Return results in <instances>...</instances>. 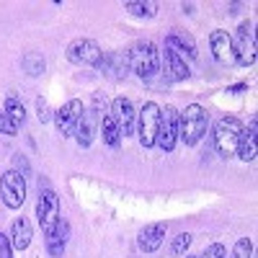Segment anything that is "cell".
Returning <instances> with one entry per match:
<instances>
[{"label":"cell","mask_w":258,"mask_h":258,"mask_svg":"<svg viewBox=\"0 0 258 258\" xmlns=\"http://www.w3.org/2000/svg\"><path fill=\"white\" fill-rule=\"evenodd\" d=\"M0 197L8 209H18L26 202V178L18 173V170H6L3 178H0Z\"/></svg>","instance_id":"8992f818"},{"label":"cell","mask_w":258,"mask_h":258,"mask_svg":"<svg viewBox=\"0 0 258 258\" xmlns=\"http://www.w3.org/2000/svg\"><path fill=\"white\" fill-rule=\"evenodd\" d=\"M21 64H24V70H26L29 75H41V73H44V57H41V54H36V52H29V54H24Z\"/></svg>","instance_id":"603a6c76"},{"label":"cell","mask_w":258,"mask_h":258,"mask_svg":"<svg viewBox=\"0 0 258 258\" xmlns=\"http://www.w3.org/2000/svg\"><path fill=\"white\" fill-rule=\"evenodd\" d=\"M98 124H101V121L96 119V114H93L91 109L80 114V119H78V124H75V140H78L80 147H91Z\"/></svg>","instance_id":"4fadbf2b"},{"label":"cell","mask_w":258,"mask_h":258,"mask_svg":"<svg viewBox=\"0 0 258 258\" xmlns=\"http://www.w3.org/2000/svg\"><path fill=\"white\" fill-rule=\"evenodd\" d=\"M165 75H168V80H173V83L188 78V68H186L183 57L176 54L170 47H165Z\"/></svg>","instance_id":"d6986e66"},{"label":"cell","mask_w":258,"mask_h":258,"mask_svg":"<svg viewBox=\"0 0 258 258\" xmlns=\"http://www.w3.org/2000/svg\"><path fill=\"white\" fill-rule=\"evenodd\" d=\"M126 59H129V70L142 80H150L160 73V52L153 41H147V39L135 41L126 52Z\"/></svg>","instance_id":"6da1fadb"},{"label":"cell","mask_w":258,"mask_h":258,"mask_svg":"<svg viewBox=\"0 0 258 258\" xmlns=\"http://www.w3.org/2000/svg\"><path fill=\"white\" fill-rule=\"evenodd\" d=\"M235 47V62L243 64V68H250L255 62V36H253V24L250 21H243L238 26V34L232 39Z\"/></svg>","instance_id":"ba28073f"},{"label":"cell","mask_w":258,"mask_h":258,"mask_svg":"<svg viewBox=\"0 0 258 258\" xmlns=\"http://www.w3.org/2000/svg\"><path fill=\"white\" fill-rule=\"evenodd\" d=\"M68 59L73 64H80V68H98L101 59H103V49L96 44L93 39H75L68 44L64 49Z\"/></svg>","instance_id":"5b68a950"},{"label":"cell","mask_w":258,"mask_h":258,"mask_svg":"<svg viewBox=\"0 0 258 258\" xmlns=\"http://www.w3.org/2000/svg\"><path fill=\"white\" fill-rule=\"evenodd\" d=\"M36 217L39 225L44 230V235H49L59 220V197L52 186H39V202H36Z\"/></svg>","instance_id":"277c9868"},{"label":"cell","mask_w":258,"mask_h":258,"mask_svg":"<svg viewBox=\"0 0 258 258\" xmlns=\"http://www.w3.org/2000/svg\"><path fill=\"white\" fill-rule=\"evenodd\" d=\"M209 44L214 52V59L222 64H232L235 62V47H232V36L227 31H212Z\"/></svg>","instance_id":"7c38bea8"},{"label":"cell","mask_w":258,"mask_h":258,"mask_svg":"<svg viewBox=\"0 0 258 258\" xmlns=\"http://www.w3.org/2000/svg\"><path fill=\"white\" fill-rule=\"evenodd\" d=\"M176 142H178V111L173 106H165V111L160 109V126H158L155 145L165 150V153H170L176 147Z\"/></svg>","instance_id":"9c48e42d"},{"label":"cell","mask_w":258,"mask_h":258,"mask_svg":"<svg viewBox=\"0 0 258 258\" xmlns=\"http://www.w3.org/2000/svg\"><path fill=\"white\" fill-rule=\"evenodd\" d=\"M188 245H191V235L188 232H181L178 238L173 240V245H170V253H173V255H183L188 250Z\"/></svg>","instance_id":"d4e9b609"},{"label":"cell","mask_w":258,"mask_h":258,"mask_svg":"<svg viewBox=\"0 0 258 258\" xmlns=\"http://www.w3.org/2000/svg\"><path fill=\"white\" fill-rule=\"evenodd\" d=\"M140 145L142 147H155L158 140V126H160V106L155 101H147L140 111Z\"/></svg>","instance_id":"52a82bcc"},{"label":"cell","mask_w":258,"mask_h":258,"mask_svg":"<svg viewBox=\"0 0 258 258\" xmlns=\"http://www.w3.org/2000/svg\"><path fill=\"white\" fill-rule=\"evenodd\" d=\"M101 137H103V142L109 145V147H119L121 145V132H119V126H116V121L111 119V114H106L103 119H101Z\"/></svg>","instance_id":"44dd1931"},{"label":"cell","mask_w":258,"mask_h":258,"mask_svg":"<svg viewBox=\"0 0 258 258\" xmlns=\"http://www.w3.org/2000/svg\"><path fill=\"white\" fill-rule=\"evenodd\" d=\"M83 111H85V109H83V101H78V98L68 101L62 109H57V111H54L57 132H59L62 137H70V135L75 132V124H78V119H80Z\"/></svg>","instance_id":"8fae6325"},{"label":"cell","mask_w":258,"mask_h":258,"mask_svg":"<svg viewBox=\"0 0 258 258\" xmlns=\"http://www.w3.org/2000/svg\"><path fill=\"white\" fill-rule=\"evenodd\" d=\"M36 111H39V119H41V121H49V119H52L49 103H47L44 98H39V101H36Z\"/></svg>","instance_id":"4dcf8cb0"},{"label":"cell","mask_w":258,"mask_h":258,"mask_svg":"<svg viewBox=\"0 0 258 258\" xmlns=\"http://www.w3.org/2000/svg\"><path fill=\"white\" fill-rule=\"evenodd\" d=\"M225 255H227L225 245H222V243H214V245H209V248H207L199 258H225Z\"/></svg>","instance_id":"83f0119b"},{"label":"cell","mask_w":258,"mask_h":258,"mask_svg":"<svg viewBox=\"0 0 258 258\" xmlns=\"http://www.w3.org/2000/svg\"><path fill=\"white\" fill-rule=\"evenodd\" d=\"M3 111H6L13 121H18V124L26 119V109H24V103H21L16 96H8V98H6V109H3Z\"/></svg>","instance_id":"cb8c5ba5"},{"label":"cell","mask_w":258,"mask_h":258,"mask_svg":"<svg viewBox=\"0 0 258 258\" xmlns=\"http://www.w3.org/2000/svg\"><path fill=\"white\" fill-rule=\"evenodd\" d=\"M109 114H111V119L116 121L121 137H132V135H135L137 111H135V103L129 101V98H124V96L114 98V101H111V111H109Z\"/></svg>","instance_id":"30bf717a"},{"label":"cell","mask_w":258,"mask_h":258,"mask_svg":"<svg viewBox=\"0 0 258 258\" xmlns=\"http://www.w3.org/2000/svg\"><path fill=\"white\" fill-rule=\"evenodd\" d=\"M0 135H18V121H13L6 111H0Z\"/></svg>","instance_id":"4316f807"},{"label":"cell","mask_w":258,"mask_h":258,"mask_svg":"<svg viewBox=\"0 0 258 258\" xmlns=\"http://www.w3.org/2000/svg\"><path fill=\"white\" fill-rule=\"evenodd\" d=\"M243 135V121L235 116H225L214 126V147H217L220 158H232L235 150H238V140Z\"/></svg>","instance_id":"3957f363"},{"label":"cell","mask_w":258,"mask_h":258,"mask_svg":"<svg viewBox=\"0 0 258 258\" xmlns=\"http://www.w3.org/2000/svg\"><path fill=\"white\" fill-rule=\"evenodd\" d=\"M165 47H170L176 54H186V57H191V59L199 54V52H197V41H194V36L186 34V31H173V34H168Z\"/></svg>","instance_id":"e0dca14e"},{"label":"cell","mask_w":258,"mask_h":258,"mask_svg":"<svg viewBox=\"0 0 258 258\" xmlns=\"http://www.w3.org/2000/svg\"><path fill=\"white\" fill-rule=\"evenodd\" d=\"M250 253H253V243H250V238H240L238 243H235L232 258H250Z\"/></svg>","instance_id":"484cf974"},{"label":"cell","mask_w":258,"mask_h":258,"mask_svg":"<svg viewBox=\"0 0 258 258\" xmlns=\"http://www.w3.org/2000/svg\"><path fill=\"white\" fill-rule=\"evenodd\" d=\"M13 170H18V173L26 178V176L31 173V168H29V160H26L24 155H13Z\"/></svg>","instance_id":"f1b7e54d"},{"label":"cell","mask_w":258,"mask_h":258,"mask_svg":"<svg viewBox=\"0 0 258 258\" xmlns=\"http://www.w3.org/2000/svg\"><path fill=\"white\" fill-rule=\"evenodd\" d=\"M163 240H165V225H163V222H153V225L142 227L140 238H137V243H140V248H142L145 253L158 250V248L163 245Z\"/></svg>","instance_id":"9a60e30c"},{"label":"cell","mask_w":258,"mask_h":258,"mask_svg":"<svg viewBox=\"0 0 258 258\" xmlns=\"http://www.w3.org/2000/svg\"><path fill=\"white\" fill-rule=\"evenodd\" d=\"M68 238H70V225H68V220H57V225H54V230L47 235V250H49V255H62L64 253V245H68Z\"/></svg>","instance_id":"2e32d148"},{"label":"cell","mask_w":258,"mask_h":258,"mask_svg":"<svg viewBox=\"0 0 258 258\" xmlns=\"http://www.w3.org/2000/svg\"><path fill=\"white\" fill-rule=\"evenodd\" d=\"M207 124H209V114L199 103L186 106V111L178 114V137H181V142L186 147H194L207 135Z\"/></svg>","instance_id":"7a4b0ae2"},{"label":"cell","mask_w":258,"mask_h":258,"mask_svg":"<svg viewBox=\"0 0 258 258\" xmlns=\"http://www.w3.org/2000/svg\"><path fill=\"white\" fill-rule=\"evenodd\" d=\"M186 258H199V255H186Z\"/></svg>","instance_id":"1f68e13d"},{"label":"cell","mask_w":258,"mask_h":258,"mask_svg":"<svg viewBox=\"0 0 258 258\" xmlns=\"http://www.w3.org/2000/svg\"><path fill=\"white\" fill-rule=\"evenodd\" d=\"M98 70H103V75H109V78H124L129 70L126 52H103Z\"/></svg>","instance_id":"5bb4252c"},{"label":"cell","mask_w":258,"mask_h":258,"mask_svg":"<svg viewBox=\"0 0 258 258\" xmlns=\"http://www.w3.org/2000/svg\"><path fill=\"white\" fill-rule=\"evenodd\" d=\"M124 11L137 16V18H153L158 13V6L155 3H142V0H129V3H124Z\"/></svg>","instance_id":"7402d4cb"},{"label":"cell","mask_w":258,"mask_h":258,"mask_svg":"<svg viewBox=\"0 0 258 258\" xmlns=\"http://www.w3.org/2000/svg\"><path fill=\"white\" fill-rule=\"evenodd\" d=\"M0 258H13V245H11V238L0 232Z\"/></svg>","instance_id":"f546056e"},{"label":"cell","mask_w":258,"mask_h":258,"mask_svg":"<svg viewBox=\"0 0 258 258\" xmlns=\"http://www.w3.org/2000/svg\"><path fill=\"white\" fill-rule=\"evenodd\" d=\"M235 155H238L240 160L250 163L255 160V119L250 121L248 129H243V135L238 140V150H235Z\"/></svg>","instance_id":"ffe728a7"},{"label":"cell","mask_w":258,"mask_h":258,"mask_svg":"<svg viewBox=\"0 0 258 258\" xmlns=\"http://www.w3.org/2000/svg\"><path fill=\"white\" fill-rule=\"evenodd\" d=\"M11 245L16 250H26L31 245V225L26 217H18L11 225Z\"/></svg>","instance_id":"ac0fdd59"}]
</instances>
